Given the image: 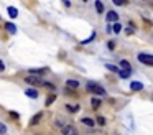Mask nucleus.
Returning <instances> with one entry per match:
<instances>
[{"instance_id":"1","label":"nucleus","mask_w":153,"mask_h":135,"mask_svg":"<svg viewBox=\"0 0 153 135\" xmlns=\"http://www.w3.org/2000/svg\"><path fill=\"white\" fill-rule=\"evenodd\" d=\"M87 91L89 92H92V94H97V96H106V89L99 86V84H96V82H87Z\"/></svg>"},{"instance_id":"2","label":"nucleus","mask_w":153,"mask_h":135,"mask_svg":"<svg viewBox=\"0 0 153 135\" xmlns=\"http://www.w3.org/2000/svg\"><path fill=\"white\" fill-rule=\"evenodd\" d=\"M138 61L140 63H143V64H146V66H153V56H150V54H143V53H140L138 56Z\"/></svg>"},{"instance_id":"3","label":"nucleus","mask_w":153,"mask_h":135,"mask_svg":"<svg viewBox=\"0 0 153 135\" xmlns=\"http://www.w3.org/2000/svg\"><path fill=\"white\" fill-rule=\"evenodd\" d=\"M63 135H78V128L74 125H64L63 127Z\"/></svg>"},{"instance_id":"4","label":"nucleus","mask_w":153,"mask_h":135,"mask_svg":"<svg viewBox=\"0 0 153 135\" xmlns=\"http://www.w3.org/2000/svg\"><path fill=\"white\" fill-rule=\"evenodd\" d=\"M25 81H27L28 84H31V86H40V84H43V81H41L40 78H36V76H27Z\"/></svg>"},{"instance_id":"5","label":"nucleus","mask_w":153,"mask_h":135,"mask_svg":"<svg viewBox=\"0 0 153 135\" xmlns=\"http://www.w3.org/2000/svg\"><path fill=\"white\" fill-rule=\"evenodd\" d=\"M106 18H107V21H110V23H117V21H119V13H115V12H109Z\"/></svg>"},{"instance_id":"6","label":"nucleus","mask_w":153,"mask_h":135,"mask_svg":"<svg viewBox=\"0 0 153 135\" xmlns=\"http://www.w3.org/2000/svg\"><path fill=\"white\" fill-rule=\"evenodd\" d=\"M130 89L132 91H135V92H138V91H143V84L138 81H132L130 82Z\"/></svg>"},{"instance_id":"7","label":"nucleus","mask_w":153,"mask_h":135,"mask_svg":"<svg viewBox=\"0 0 153 135\" xmlns=\"http://www.w3.org/2000/svg\"><path fill=\"white\" fill-rule=\"evenodd\" d=\"M25 94H27L28 97H31V99H36V97H38V91L35 88H28L27 91H25Z\"/></svg>"},{"instance_id":"8","label":"nucleus","mask_w":153,"mask_h":135,"mask_svg":"<svg viewBox=\"0 0 153 135\" xmlns=\"http://www.w3.org/2000/svg\"><path fill=\"white\" fill-rule=\"evenodd\" d=\"M120 68H122V71H127V73H130V69H132L130 63H128L127 59H122V61H120Z\"/></svg>"},{"instance_id":"9","label":"nucleus","mask_w":153,"mask_h":135,"mask_svg":"<svg viewBox=\"0 0 153 135\" xmlns=\"http://www.w3.org/2000/svg\"><path fill=\"white\" fill-rule=\"evenodd\" d=\"M66 86L69 89H76V88H79V81H74V79H67L66 81Z\"/></svg>"},{"instance_id":"10","label":"nucleus","mask_w":153,"mask_h":135,"mask_svg":"<svg viewBox=\"0 0 153 135\" xmlns=\"http://www.w3.org/2000/svg\"><path fill=\"white\" fill-rule=\"evenodd\" d=\"M81 122L84 124V125H87V127H94V119H91V117H84V119H81Z\"/></svg>"},{"instance_id":"11","label":"nucleus","mask_w":153,"mask_h":135,"mask_svg":"<svg viewBox=\"0 0 153 135\" xmlns=\"http://www.w3.org/2000/svg\"><path fill=\"white\" fill-rule=\"evenodd\" d=\"M5 27H7V30H8V31H10L12 35L17 33V25H15V23H7Z\"/></svg>"},{"instance_id":"12","label":"nucleus","mask_w":153,"mask_h":135,"mask_svg":"<svg viewBox=\"0 0 153 135\" xmlns=\"http://www.w3.org/2000/svg\"><path fill=\"white\" fill-rule=\"evenodd\" d=\"M8 15L12 17V18H15V17H18V10L13 7H8Z\"/></svg>"},{"instance_id":"13","label":"nucleus","mask_w":153,"mask_h":135,"mask_svg":"<svg viewBox=\"0 0 153 135\" xmlns=\"http://www.w3.org/2000/svg\"><path fill=\"white\" fill-rule=\"evenodd\" d=\"M112 31H114V33H120V31H122V25H120L119 21L112 25Z\"/></svg>"},{"instance_id":"14","label":"nucleus","mask_w":153,"mask_h":135,"mask_svg":"<svg viewBox=\"0 0 153 135\" xmlns=\"http://www.w3.org/2000/svg\"><path fill=\"white\" fill-rule=\"evenodd\" d=\"M96 10H97V13H104V5H102V2H96Z\"/></svg>"},{"instance_id":"15","label":"nucleus","mask_w":153,"mask_h":135,"mask_svg":"<svg viewBox=\"0 0 153 135\" xmlns=\"http://www.w3.org/2000/svg\"><path fill=\"white\" fill-rule=\"evenodd\" d=\"M91 106H92L94 109L100 107V99H97V97H92V101H91Z\"/></svg>"},{"instance_id":"16","label":"nucleus","mask_w":153,"mask_h":135,"mask_svg":"<svg viewBox=\"0 0 153 135\" xmlns=\"http://www.w3.org/2000/svg\"><path fill=\"white\" fill-rule=\"evenodd\" d=\"M119 76L122 78V79H128L130 73H127V71H122V69H119Z\"/></svg>"},{"instance_id":"17","label":"nucleus","mask_w":153,"mask_h":135,"mask_svg":"<svg viewBox=\"0 0 153 135\" xmlns=\"http://www.w3.org/2000/svg\"><path fill=\"white\" fill-rule=\"evenodd\" d=\"M40 120H41V114H36L33 119H31V125H36V124H38Z\"/></svg>"},{"instance_id":"18","label":"nucleus","mask_w":153,"mask_h":135,"mask_svg":"<svg viewBox=\"0 0 153 135\" xmlns=\"http://www.w3.org/2000/svg\"><path fill=\"white\" fill-rule=\"evenodd\" d=\"M67 110H69V112H78V110H79V106H73V104H69V106H67Z\"/></svg>"},{"instance_id":"19","label":"nucleus","mask_w":153,"mask_h":135,"mask_svg":"<svg viewBox=\"0 0 153 135\" xmlns=\"http://www.w3.org/2000/svg\"><path fill=\"white\" fill-rule=\"evenodd\" d=\"M106 68L109 71H112V73H119V68H115L114 64H106Z\"/></svg>"},{"instance_id":"20","label":"nucleus","mask_w":153,"mask_h":135,"mask_svg":"<svg viewBox=\"0 0 153 135\" xmlns=\"http://www.w3.org/2000/svg\"><path fill=\"white\" fill-rule=\"evenodd\" d=\"M54 99H56V96H54V94H49V96H48V99H46V106H49L51 102H54Z\"/></svg>"},{"instance_id":"21","label":"nucleus","mask_w":153,"mask_h":135,"mask_svg":"<svg viewBox=\"0 0 153 135\" xmlns=\"http://www.w3.org/2000/svg\"><path fill=\"white\" fill-rule=\"evenodd\" d=\"M94 38H96V33H94V31H92V35H91V36H89L87 40H84V41H82V45H87V43H91V41H92Z\"/></svg>"},{"instance_id":"22","label":"nucleus","mask_w":153,"mask_h":135,"mask_svg":"<svg viewBox=\"0 0 153 135\" xmlns=\"http://www.w3.org/2000/svg\"><path fill=\"white\" fill-rule=\"evenodd\" d=\"M97 124L99 125H106V119L104 117H97Z\"/></svg>"},{"instance_id":"23","label":"nucleus","mask_w":153,"mask_h":135,"mask_svg":"<svg viewBox=\"0 0 153 135\" xmlns=\"http://www.w3.org/2000/svg\"><path fill=\"white\" fill-rule=\"evenodd\" d=\"M0 134H7V127H5L2 122H0Z\"/></svg>"},{"instance_id":"24","label":"nucleus","mask_w":153,"mask_h":135,"mask_svg":"<svg viewBox=\"0 0 153 135\" xmlns=\"http://www.w3.org/2000/svg\"><path fill=\"white\" fill-rule=\"evenodd\" d=\"M114 3H115V5H124V2H122V0H114Z\"/></svg>"},{"instance_id":"25","label":"nucleus","mask_w":153,"mask_h":135,"mask_svg":"<svg viewBox=\"0 0 153 135\" xmlns=\"http://www.w3.org/2000/svg\"><path fill=\"white\" fill-rule=\"evenodd\" d=\"M3 69H5V64H3V61L0 59V71H3Z\"/></svg>"},{"instance_id":"26","label":"nucleus","mask_w":153,"mask_h":135,"mask_svg":"<svg viewBox=\"0 0 153 135\" xmlns=\"http://www.w3.org/2000/svg\"><path fill=\"white\" fill-rule=\"evenodd\" d=\"M109 48H110V49H114V48H115V43H114V41H110V43H109Z\"/></svg>"}]
</instances>
